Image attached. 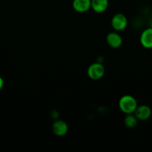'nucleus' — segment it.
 I'll list each match as a JSON object with an SVG mask.
<instances>
[{"mask_svg": "<svg viewBox=\"0 0 152 152\" xmlns=\"http://www.w3.org/2000/svg\"><path fill=\"white\" fill-rule=\"evenodd\" d=\"M107 45L113 48H118L122 45V38L117 32H110L106 37Z\"/></svg>", "mask_w": 152, "mask_h": 152, "instance_id": "obj_7", "label": "nucleus"}, {"mask_svg": "<svg viewBox=\"0 0 152 152\" xmlns=\"http://www.w3.org/2000/svg\"><path fill=\"white\" fill-rule=\"evenodd\" d=\"M68 125L63 120H57L52 124V132L56 136H64L68 132Z\"/></svg>", "mask_w": 152, "mask_h": 152, "instance_id": "obj_5", "label": "nucleus"}, {"mask_svg": "<svg viewBox=\"0 0 152 152\" xmlns=\"http://www.w3.org/2000/svg\"><path fill=\"white\" fill-rule=\"evenodd\" d=\"M137 123H138V119L136 117L134 114H126V117L124 120V123L125 126L128 129H134L137 126Z\"/></svg>", "mask_w": 152, "mask_h": 152, "instance_id": "obj_10", "label": "nucleus"}, {"mask_svg": "<svg viewBox=\"0 0 152 152\" xmlns=\"http://www.w3.org/2000/svg\"><path fill=\"white\" fill-rule=\"evenodd\" d=\"M111 25L115 31H122L128 26V19L123 13H118L112 18Z\"/></svg>", "mask_w": 152, "mask_h": 152, "instance_id": "obj_3", "label": "nucleus"}, {"mask_svg": "<svg viewBox=\"0 0 152 152\" xmlns=\"http://www.w3.org/2000/svg\"><path fill=\"white\" fill-rule=\"evenodd\" d=\"M104 73L105 69L101 62H94L91 64L87 69L88 77L93 80H98L102 78Z\"/></svg>", "mask_w": 152, "mask_h": 152, "instance_id": "obj_2", "label": "nucleus"}, {"mask_svg": "<svg viewBox=\"0 0 152 152\" xmlns=\"http://www.w3.org/2000/svg\"><path fill=\"white\" fill-rule=\"evenodd\" d=\"M138 106L137 99L131 95H125L119 101V109L125 114H134Z\"/></svg>", "mask_w": 152, "mask_h": 152, "instance_id": "obj_1", "label": "nucleus"}, {"mask_svg": "<svg viewBox=\"0 0 152 152\" xmlns=\"http://www.w3.org/2000/svg\"><path fill=\"white\" fill-rule=\"evenodd\" d=\"M109 0H91V8L98 13H103L107 9Z\"/></svg>", "mask_w": 152, "mask_h": 152, "instance_id": "obj_9", "label": "nucleus"}, {"mask_svg": "<svg viewBox=\"0 0 152 152\" xmlns=\"http://www.w3.org/2000/svg\"><path fill=\"white\" fill-rule=\"evenodd\" d=\"M150 25H151V28H152V19H151V23H150Z\"/></svg>", "mask_w": 152, "mask_h": 152, "instance_id": "obj_12", "label": "nucleus"}, {"mask_svg": "<svg viewBox=\"0 0 152 152\" xmlns=\"http://www.w3.org/2000/svg\"><path fill=\"white\" fill-rule=\"evenodd\" d=\"M72 7L78 13H85L91 8V0H73Z\"/></svg>", "mask_w": 152, "mask_h": 152, "instance_id": "obj_8", "label": "nucleus"}, {"mask_svg": "<svg viewBox=\"0 0 152 152\" xmlns=\"http://www.w3.org/2000/svg\"><path fill=\"white\" fill-rule=\"evenodd\" d=\"M140 43L145 48H152V28H148L142 32L140 35Z\"/></svg>", "mask_w": 152, "mask_h": 152, "instance_id": "obj_6", "label": "nucleus"}, {"mask_svg": "<svg viewBox=\"0 0 152 152\" xmlns=\"http://www.w3.org/2000/svg\"><path fill=\"white\" fill-rule=\"evenodd\" d=\"M3 86H4V80H3V79L0 77V91L2 89Z\"/></svg>", "mask_w": 152, "mask_h": 152, "instance_id": "obj_11", "label": "nucleus"}, {"mask_svg": "<svg viewBox=\"0 0 152 152\" xmlns=\"http://www.w3.org/2000/svg\"><path fill=\"white\" fill-rule=\"evenodd\" d=\"M134 114L138 120L145 121L150 118L152 114V111L148 105H141L137 106Z\"/></svg>", "mask_w": 152, "mask_h": 152, "instance_id": "obj_4", "label": "nucleus"}]
</instances>
